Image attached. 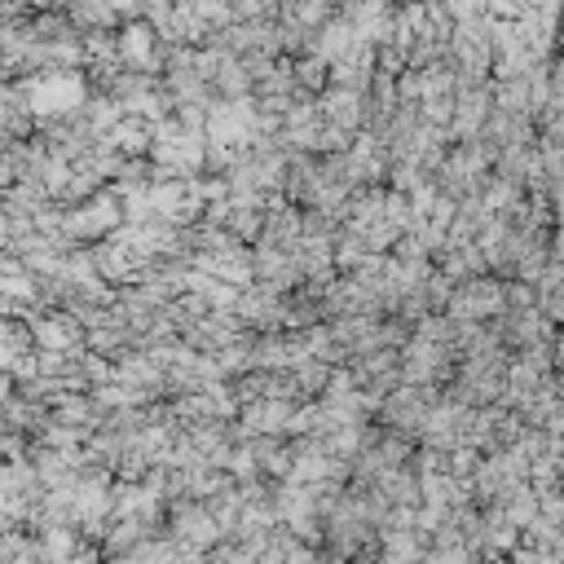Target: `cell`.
I'll return each instance as SVG.
<instances>
[{
    "label": "cell",
    "instance_id": "cell-1",
    "mask_svg": "<svg viewBox=\"0 0 564 564\" xmlns=\"http://www.w3.org/2000/svg\"><path fill=\"white\" fill-rule=\"evenodd\" d=\"M31 115L40 123H53V119H66V115H79L93 97V79L79 70V66H48V70H31L18 79Z\"/></svg>",
    "mask_w": 564,
    "mask_h": 564
},
{
    "label": "cell",
    "instance_id": "cell-2",
    "mask_svg": "<svg viewBox=\"0 0 564 564\" xmlns=\"http://www.w3.org/2000/svg\"><path fill=\"white\" fill-rule=\"evenodd\" d=\"M123 220H128V216H123V198H119V189L110 185V189H93L88 198L70 203V207H66V220H62V234H66L70 242H101V238H110Z\"/></svg>",
    "mask_w": 564,
    "mask_h": 564
},
{
    "label": "cell",
    "instance_id": "cell-3",
    "mask_svg": "<svg viewBox=\"0 0 564 564\" xmlns=\"http://www.w3.org/2000/svg\"><path fill=\"white\" fill-rule=\"evenodd\" d=\"M432 401H436V388L401 379V383L375 405L379 427H383V432H397V436H410V441L419 445V436H423V419H427Z\"/></svg>",
    "mask_w": 564,
    "mask_h": 564
},
{
    "label": "cell",
    "instance_id": "cell-4",
    "mask_svg": "<svg viewBox=\"0 0 564 564\" xmlns=\"http://www.w3.org/2000/svg\"><path fill=\"white\" fill-rule=\"evenodd\" d=\"M502 308H507V282L489 269L471 273V278H458L454 291H449V304H445V313L458 317V322H494Z\"/></svg>",
    "mask_w": 564,
    "mask_h": 564
},
{
    "label": "cell",
    "instance_id": "cell-5",
    "mask_svg": "<svg viewBox=\"0 0 564 564\" xmlns=\"http://www.w3.org/2000/svg\"><path fill=\"white\" fill-rule=\"evenodd\" d=\"M458 366V352L449 339H432V335H410L401 344V379L410 383H427V388H445L449 375Z\"/></svg>",
    "mask_w": 564,
    "mask_h": 564
},
{
    "label": "cell",
    "instance_id": "cell-6",
    "mask_svg": "<svg viewBox=\"0 0 564 564\" xmlns=\"http://www.w3.org/2000/svg\"><path fill=\"white\" fill-rule=\"evenodd\" d=\"M26 326L35 335V348L48 352H84L88 348V330L84 317L75 308H26Z\"/></svg>",
    "mask_w": 564,
    "mask_h": 564
},
{
    "label": "cell",
    "instance_id": "cell-7",
    "mask_svg": "<svg viewBox=\"0 0 564 564\" xmlns=\"http://www.w3.org/2000/svg\"><path fill=\"white\" fill-rule=\"evenodd\" d=\"M115 35H119V57H123L128 70H145V75H159V70H163L167 44H163V35H159L154 22L128 18V22H119Z\"/></svg>",
    "mask_w": 564,
    "mask_h": 564
},
{
    "label": "cell",
    "instance_id": "cell-8",
    "mask_svg": "<svg viewBox=\"0 0 564 564\" xmlns=\"http://www.w3.org/2000/svg\"><path fill=\"white\" fill-rule=\"evenodd\" d=\"M494 110V84H458L454 93V119H449V141L480 137Z\"/></svg>",
    "mask_w": 564,
    "mask_h": 564
},
{
    "label": "cell",
    "instance_id": "cell-9",
    "mask_svg": "<svg viewBox=\"0 0 564 564\" xmlns=\"http://www.w3.org/2000/svg\"><path fill=\"white\" fill-rule=\"evenodd\" d=\"M366 101H370V93L348 88V84H326V88L317 93L322 119L335 123V128H344V132H361V123H366Z\"/></svg>",
    "mask_w": 564,
    "mask_h": 564
},
{
    "label": "cell",
    "instance_id": "cell-10",
    "mask_svg": "<svg viewBox=\"0 0 564 564\" xmlns=\"http://www.w3.org/2000/svg\"><path fill=\"white\" fill-rule=\"evenodd\" d=\"M295 84H300V93L317 97V93L330 84V62H326L322 53H300V57H295Z\"/></svg>",
    "mask_w": 564,
    "mask_h": 564
}]
</instances>
